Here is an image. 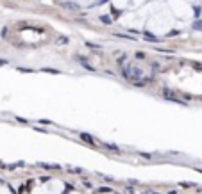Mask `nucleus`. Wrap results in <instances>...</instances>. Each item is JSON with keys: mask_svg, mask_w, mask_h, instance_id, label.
<instances>
[{"mask_svg": "<svg viewBox=\"0 0 202 194\" xmlns=\"http://www.w3.org/2000/svg\"><path fill=\"white\" fill-rule=\"evenodd\" d=\"M123 77L131 80V82H134V86H145V82H147L143 70H140L136 66H125L123 68Z\"/></svg>", "mask_w": 202, "mask_h": 194, "instance_id": "obj_1", "label": "nucleus"}, {"mask_svg": "<svg viewBox=\"0 0 202 194\" xmlns=\"http://www.w3.org/2000/svg\"><path fill=\"white\" fill-rule=\"evenodd\" d=\"M141 36H143L145 39H149L150 43H156V41H158V37H156V36H152V34H149V32H143Z\"/></svg>", "mask_w": 202, "mask_h": 194, "instance_id": "obj_2", "label": "nucleus"}, {"mask_svg": "<svg viewBox=\"0 0 202 194\" xmlns=\"http://www.w3.org/2000/svg\"><path fill=\"white\" fill-rule=\"evenodd\" d=\"M63 6H65L66 9H73V11H77V9H79V6H77V4H73V2H65Z\"/></svg>", "mask_w": 202, "mask_h": 194, "instance_id": "obj_3", "label": "nucleus"}, {"mask_svg": "<svg viewBox=\"0 0 202 194\" xmlns=\"http://www.w3.org/2000/svg\"><path fill=\"white\" fill-rule=\"evenodd\" d=\"M80 137H82V139H84L86 143H90V144H93V143H95V141H93V137H91V136H88V134H80Z\"/></svg>", "mask_w": 202, "mask_h": 194, "instance_id": "obj_4", "label": "nucleus"}, {"mask_svg": "<svg viewBox=\"0 0 202 194\" xmlns=\"http://www.w3.org/2000/svg\"><path fill=\"white\" fill-rule=\"evenodd\" d=\"M193 30H202V20H195L193 22Z\"/></svg>", "mask_w": 202, "mask_h": 194, "instance_id": "obj_5", "label": "nucleus"}, {"mask_svg": "<svg viewBox=\"0 0 202 194\" xmlns=\"http://www.w3.org/2000/svg\"><path fill=\"white\" fill-rule=\"evenodd\" d=\"M116 37H123V39H129V41H134L131 36H127V34H116Z\"/></svg>", "mask_w": 202, "mask_h": 194, "instance_id": "obj_6", "label": "nucleus"}, {"mask_svg": "<svg viewBox=\"0 0 202 194\" xmlns=\"http://www.w3.org/2000/svg\"><path fill=\"white\" fill-rule=\"evenodd\" d=\"M57 43H59V45H65V43H68V39H66L65 36H61V37L57 39Z\"/></svg>", "mask_w": 202, "mask_h": 194, "instance_id": "obj_7", "label": "nucleus"}, {"mask_svg": "<svg viewBox=\"0 0 202 194\" xmlns=\"http://www.w3.org/2000/svg\"><path fill=\"white\" fill-rule=\"evenodd\" d=\"M43 71H47V73H59L57 70H54V68H43Z\"/></svg>", "mask_w": 202, "mask_h": 194, "instance_id": "obj_8", "label": "nucleus"}, {"mask_svg": "<svg viewBox=\"0 0 202 194\" xmlns=\"http://www.w3.org/2000/svg\"><path fill=\"white\" fill-rule=\"evenodd\" d=\"M136 59H145V54H143V52H138V54H136Z\"/></svg>", "mask_w": 202, "mask_h": 194, "instance_id": "obj_9", "label": "nucleus"}]
</instances>
